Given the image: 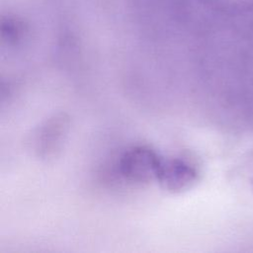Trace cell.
<instances>
[{
	"mask_svg": "<svg viewBox=\"0 0 253 253\" xmlns=\"http://www.w3.org/2000/svg\"><path fill=\"white\" fill-rule=\"evenodd\" d=\"M162 159L150 147L133 146L121 157L119 169L122 176L129 182L148 183L157 180Z\"/></svg>",
	"mask_w": 253,
	"mask_h": 253,
	"instance_id": "1",
	"label": "cell"
},
{
	"mask_svg": "<svg viewBox=\"0 0 253 253\" xmlns=\"http://www.w3.org/2000/svg\"><path fill=\"white\" fill-rule=\"evenodd\" d=\"M250 184H251V189H252V191H253V175H252V177H251V182H250Z\"/></svg>",
	"mask_w": 253,
	"mask_h": 253,
	"instance_id": "3",
	"label": "cell"
},
{
	"mask_svg": "<svg viewBox=\"0 0 253 253\" xmlns=\"http://www.w3.org/2000/svg\"><path fill=\"white\" fill-rule=\"evenodd\" d=\"M198 179L197 169L189 162L179 159H162L157 182L169 192L177 193L191 188Z\"/></svg>",
	"mask_w": 253,
	"mask_h": 253,
	"instance_id": "2",
	"label": "cell"
}]
</instances>
